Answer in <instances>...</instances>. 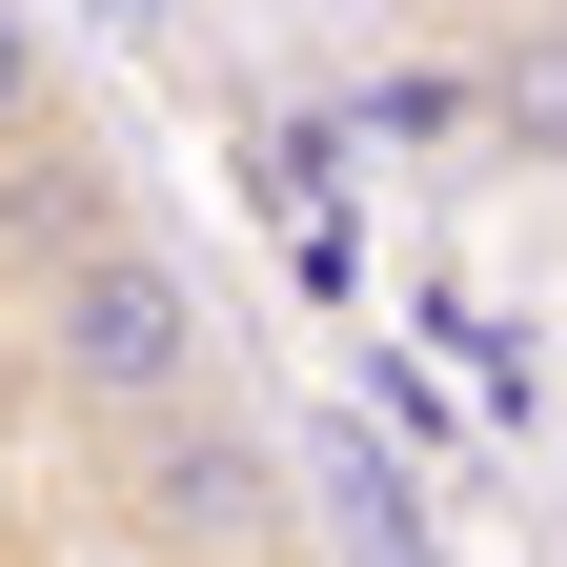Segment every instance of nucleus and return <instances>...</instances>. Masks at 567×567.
<instances>
[{
  "label": "nucleus",
  "instance_id": "obj_3",
  "mask_svg": "<svg viewBox=\"0 0 567 567\" xmlns=\"http://www.w3.org/2000/svg\"><path fill=\"white\" fill-rule=\"evenodd\" d=\"M142 203H122V142L82 122V102H41L21 142H0V284H41V264H82V244H122Z\"/></svg>",
  "mask_w": 567,
  "mask_h": 567
},
{
  "label": "nucleus",
  "instance_id": "obj_4",
  "mask_svg": "<svg viewBox=\"0 0 567 567\" xmlns=\"http://www.w3.org/2000/svg\"><path fill=\"white\" fill-rule=\"evenodd\" d=\"M446 102H466V142L507 183H567V21H507L486 61H446Z\"/></svg>",
  "mask_w": 567,
  "mask_h": 567
},
{
  "label": "nucleus",
  "instance_id": "obj_2",
  "mask_svg": "<svg viewBox=\"0 0 567 567\" xmlns=\"http://www.w3.org/2000/svg\"><path fill=\"white\" fill-rule=\"evenodd\" d=\"M102 527H122L142 567H244V547H284V527H305V486H284V446H264V425H244V385H224V405L122 425V446H102Z\"/></svg>",
  "mask_w": 567,
  "mask_h": 567
},
{
  "label": "nucleus",
  "instance_id": "obj_6",
  "mask_svg": "<svg viewBox=\"0 0 567 567\" xmlns=\"http://www.w3.org/2000/svg\"><path fill=\"white\" fill-rule=\"evenodd\" d=\"M244 567H305V547H244Z\"/></svg>",
  "mask_w": 567,
  "mask_h": 567
},
{
  "label": "nucleus",
  "instance_id": "obj_5",
  "mask_svg": "<svg viewBox=\"0 0 567 567\" xmlns=\"http://www.w3.org/2000/svg\"><path fill=\"white\" fill-rule=\"evenodd\" d=\"M41 102H61V41H41V21H21V0H0V142H21V122H41Z\"/></svg>",
  "mask_w": 567,
  "mask_h": 567
},
{
  "label": "nucleus",
  "instance_id": "obj_1",
  "mask_svg": "<svg viewBox=\"0 0 567 567\" xmlns=\"http://www.w3.org/2000/svg\"><path fill=\"white\" fill-rule=\"evenodd\" d=\"M21 385L82 425V446L224 405V305H203V264H183V244H142V224L82 244V264H41V284H21Z\"/></svg>",
  "mask_w": 567,
  "mask_h": 567
},
{
  "label": "nucleus",
  "instance_id": "obj_7",
  "mask_svg": "<svg viewBox=\"0 0 567 567\" xmlns=\"http://www.w3.org/2000/svg\"><path fill=\"white\" fill-rule=\"evenodd\" d=\"M122 21H163V0H122Z\"/></svg>",
  "mask_w": 567,
  "mask_h": 567
}]
</instances>
